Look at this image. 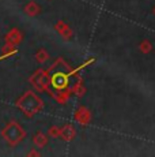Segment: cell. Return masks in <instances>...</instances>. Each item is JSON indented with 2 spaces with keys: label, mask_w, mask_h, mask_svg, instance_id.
I'll list each match as a JSON object with an SVG mask.
<instances>
[{
  "label": "cell",
  "mask_w": 155,
  "mask_h": 157,
  "mask_svg": "<svg viewBox=\"0 0 155 157\" xmlns=\"http://www.w3.org/2000/svg\"><path fill=\"white\" fill-rule=\"evenodd\" d=\"M3 134H4L5 140H7L10 144H15V142H18V141L22 140V137H23L22 128H20L18 124H14V123L13 124H8Z\"/></svg>",
  "instance_id": "1"
}]
</instances>
